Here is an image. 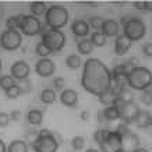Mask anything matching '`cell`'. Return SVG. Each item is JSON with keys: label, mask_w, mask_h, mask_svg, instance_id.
Returning a JSON list of instances; mask_svg holds the SVG:
<instances>
[{"label": "cell", "mask_w": 152, "mask_h": 152, "mask_svg": "<svg viewBox=\"0 0 152 152\" xmlns=\"http://www.w3.org/2000/svg\"><path fill=\"white\" fill-rule=\"evenodd\" d=\"M69 18V10L66 9L64 6L60 4H53L50 7H48L46 13H45V24L50 29L61 31V28H64L67 25Z\"/></svg>", "instance_id": "cell-2"}, {"label": "cell", "mask_w": 152, "mask_h": 152, "mask_svg": "<svg viewBox=\"0 0 152 152\" xmlns=\"http://www.w3.org/2000/svg\"><path fill=\"white\" fill-rule=\"evenodd\" d=\"M55 70H56L55 61L50 60L49 57L38 60L37 64H35V73H37L39 77H43V78H48V77L53 75Z\"/></svg>", "instance_id": "cell-11"}, {"label": "cell", "mask_w": 152, "mask_h": 152, "mask_svg": "<svg viewBox=\"0 0 152 152\" xmlns=\"http://www.w3.org/2000/svg\"><path fill=\"white\" fill-rule=\"evenodd\" d=\"M133 152H148V149H145V148H142V147H138V148H135Z\"/></svg>", "instance_id": "cell-51"}, {"label": "cell", "mask_w": 152, "mask_h": 152, "mask_svg": "<svg viewBox=\"0 0 152 152\" xmlns=\"http://www.w3.org/2000/svg\"><path fill=\"white\" fill-rule=\"evenodd\" d=\"M98 123L101 126H107L109 124V121H107V119L105 117V115H103V110H98Z\"/></svg>", "instance_id": "cell-40"}, {"label": "cell", "mask_w": 152, "mask_h": 152, "mask_svg": "<svg viewBox=\"0 0 152 152\" xmlns=\"http://www.w3.org/2000/svg\"><path fill=\"white\" fill-rule=\"evenodd\" d=\"M151 126H152V120H151Z\"/></svg>", "instance_id": "cell-54"}, {"label": "cell", "mask_w": 152, "mask_h": 152, "mask_svg": "<svg viewBox=\"0 0 152 152\" xmlns=\"http://www.w3.org/2000/svg\"><path fill=\"white\" fill-rule=\"evenodd\" d=\"M120 29V25L116 20H105L103 24L101 27V32L105 35L106 38L107 37H117Z\"/></svg>", "instance_id": "cell-16"}, {"label": "cell", "mask_w": 152, "mask_h": 152, "mask_svg": "<svg viewBox=\"0 0 152 152\" xmlns=\"http://www.w3.org/2000/svg\"><path fill=\"white\" fill-rule=\"evenodd\" d=\"M85 152H99V149H96V148H88Z\"/></svg>", "instance_id": "cell-52"}, {"label": "cell", "mask_w": 152, "mask_h": 152, "mask_svg": "<svg viewBox=\"0 0 152 152\" xmlns=\"http://www.w3.org/2000/svg\"><path fill=\"white\" fill-rule=\"evenodd\" d=\"M28 151H29V145L24 140H14L7 147V152H28Z\"/></svg>", "instance_id": "cell-19"}, {"label": "cell", "mask_w": 152, "mask_h": 152, "mask_svg": "<svg viewBox=\"0 0 152 152\" xmlns=\"http://www.w3.org/2000/svg\"><path fill=\"white\" fill-rule=\"evenodd\" d=\"M142 53L147 57H152V43L151 42H148V43H145L142 46Z\"/></svg>", "instance_id": "cell-42"}, {"label": "cell", "mask_w": 152, "mask_h": 152, "mask_svg": "<svg viewBox=\"0 0 152 152\" xmlns=\"http://www.w3.org/2000/svg\"><path fill=\"white\" fill-rule=\"evenodd\" d=\"M119 152H124V151H119Z\"/></svg>", "instance_id": "cell-55"}, {"label": "cell", "mask_w": 152, "mask_h": 152, "mask_svg": "<svg viewBox=\"0 0 152 152\" xmlns=\"http://www.w3.org/2000/svg\"><path fill=\"white\" fill-rule=\"evenodd\" d=\"M138 63H140L138 57H135V56H133V57H130L129 61H127L126 64H127V67H129L130 70H131V69H134V67H138Z\"/></svg>", "instance_id": "cell-41"}, {"label": "cell", "mask_w": 152, "mask_h": 152, "mask_svg": "<svg viewBox=\"0 0 152 152\" xmlns=\"http://www.w3.org/2000/svg\"><path fill=\"white\" fill-rule=\"evenodd\" d=\"M107 134H109V130H106V129H99V130H96V131L94 133L92 138H94V141H95L98 145H101V144L105 141L106 137H107Z\"/></svg>", "instance_id": "cell-29"}, {"label": "cell", "mask_w": 152, "mask_h": 152, "mask_svg": "<svg viewBox=\"0 0 152 152\" xmlns=\"http://www.w3.org/2000/svg\"><path fill=\"white\" fill-rule=\"evenodd\" d=\"M1 69H3V63H1V59H0V71H1Z\"/></svg>", "instance_id": "cell-53"}, {"label": "cell", "mask_w": 152, "mask_h": 152, "mask_svg": "<svg viewBox=\"0 0 152 152\" xmlns=\"http://www.w3.org/2000/svg\"><path fill=\"white\" fill-rule=\"evenodd\" d=\"M144 11H152V1H144Z\"/></svg>", "instance_id": "cell-46"}, {"label": "cell", "mask_w": 152, "mask_h": 152, "mask_svg": "<svg viewBox=\"0 0 152 152\" xmlns=\"http://www.w3.org/2000/svg\"><path fill=\"white\" fill-rule=\"evenodd\" d=\"M42 43L50 50V53L60 52L66 45V35L59 29H43L42 28Z\"/></svg>", "instance_id": "cell-4"}, {"label": "cell", "mask_w": 152, "mask_h": 152, "mask_svg": "<svg viewBox=\"0 0 152 152\" xmlns=\"http://www.w3.org/2000/svg\"><path fill=\"white\" fill-rule=\"evenodd\" d=\"M13 85H15V80L7 74V75H1L0 77V88L3 89V91H7L9 88H11Z\"/></svg>", "instance_id": "cell-28"}, {"label": "cell", "mask_w": 152, "mask_h": 152, "mask_svg": "<svg viewBox=\"0 0 152 152\" xmlns=\"http://www.w3.org/2000/svg\"><path fill=\"white\" fill-rule=\"evenodd\" d=\"M147 34V27L141 18L138 17H130L127 24L123 27V35L131 42L141 41Z\"/></svg>", "instance_id": "cell-5"}, {"label": "cell", "mask_w": 152, "mask_h": 152, "mask_svg": "<svg viewBox=\"0 0 152 152\" xmlns=\"http://www.w3.org/2000/svg\"><path fill=\"white\" fill-rule=\"evenodd\" d=\"M117 98H120V99L124 102V103H133V102H134V95L130 92L127 88H126V89H123Z\"/></svg>", "instance_id": "cell-34"}, {"label": "cell", "mask_w": 152, "mask_h": 152, "mask_svg": "<svg viewBox=\"0 0 152 152\" xmlns=\"http://www.w3.org/2000/svg\"><path fill=\"white\" fill-rule=\"evenodd\" d=\"M35 152H57L60 144L53 137V133L49 135H38L35 142L31 145Z\"/></svg>", "instance_id": "cell-8"}, {"label": "cell", "mask_w": 152, "mask_h": 152, "mask_svg": "<svg viewBox=\"0 0 152 152\" xmlns=\"http://www.w3.org/2000/svg\"><path fill=\"white\" fill-rule=\"evenodd\" d=\"M77 50H78L80 55L88 56V55H91V53H92L94 46H92V43H91L89 39L83 38V39H80V41L77 42Z\"/></svg>", "instance_id": "cell-20"}, {"label": "cell", "mask_w": 152, "mask_h": 152, "mask_svg": "<svg viewBox=\"0 0 152 152\" xmlns=\"http://www.w3.org/2000/svg\"><path fill=\"white\" fill-rule=\"evenodd\" d=\"M4 92H6V96L9 98V99H17L20 95H23V94H21V89H20V87H18V84L13 85V87L9 88L7 91H4Z\"/></svg>", "instance_id": "cell-32"}, {"label": "cell", "mask_w": 152, "mask_h": 152, "mask_svg": "<svg viewBox=\"0 0 152 152\" xmlns=\"http://www.w3.org/2000/svg\"><path fill=\"white\" fill-rule=\"evenodd\" d=\"M141 101L145 106H151L152 105V94H144L142 98H141Z\"/></svg>", "instance_id": "cell-44"}, {"label": "cell", "mask_w": 152, "mask_h": 152, "mask_svg": "<svg viewBox=\"0 0 152 152\" xmlns=\"http://www.w3.org/2000/svg\"><path fill=\"white\" fill-rule=\"evenodd\" d=\"M99 152H119L121 151V135L117 131H109L105 141L99 145Z\"/></svg>", "instance_id": "cell-9"}, {"label": "cell", "mask_w": 152, "mask_h": 152, "mask_svg": "<svg viewBox=\"0 0 152 152\" xmlns=\"http://www.w3.org/2000/svg\"><path fill=\"white\" fill-rule=\"evenodd\" d=\"M42 24L38 17L31 15H25L21 14V25H20V32L25 35V37H35L38 34L42 32Z\"/></svg>", "instance_id": "cell-7"}, {"label": "cell", "mask_w": 152, "mask_h": 152, "mask_svg": "<svg viewBox=\"0 0 152 152\" xmlns=\"http://www.w3.org/2000/svg\"><path fill=\"white\" fill-rule=\"evenodd\" d=\"M152 84V71L148 67H134L127 73V85L135 91H144Z\"/></svg>", "instance_id": "cell-3"}, {"label": "cell", "mask_w": 152, "mask_h": 152, "mask_svg": "<svg viewBox=\"0 0 152 152\" xmlns=\"http://www.w3.org/2000/svg\"><path fill=\"white\" fill-rule=\"evenodd\" d=\"M35 53H37L38 56H41V59H45V57H48L49 55H52L50 50H49L42 42H39L37 46H35Z\"/></svg>", "instance_id": "cell-33"}, {"label": "cell", "mask_w": 152, "mask_h": 152, "mask_svg": "<svg viewBox=\"0 0 152 152\" xmlns=\"http://www.w3.org/2000/svg\"><path fill=\"white\" fill-rule=\"evenodd\" d=\"M56 91L52 88H45L41 92V101L43 105H52L56 102Z\"/></svg>", "instance_id": "cell-22"}, {"label": "cell", "mask_w": 152, "mask_h": 152, "mask_svg": "<svg viewBox=\"0 0 152 152\" xmlns=\"http://www.w3.org/2000/svg\"><path fill=\"white\" fill-rule=\"evenodd\" d=\"M27 120L31 126H41L43 121V113L39 109H32V110L28 112Z\"/></svg>", "instance_id": "cell-21"}, {"label": "cell", "mask_w": 152, "mask_h": 152, "mask_svg": "<svg viewBox=\"0 0 152 152\" xmlns=\"http://www.w3.org/2000/svg\"><path fill=\"white\" fill-rule=\"evenodd\" d=\"M140 147V140L137 134L129 131L121 137V151L124 152H133L135 148Z\"/></svg>", "instance_id": "cell-12"}, {"label": "cell", "mask_w": 152, "mask_h": 152, "mask_svg": "<svg viewBox=\"0 0 152 152\" xmlns=\"http://www.w3.org/2000/svg\"><path fill=\"white\" fill-rule=\"evenodd\" d=\"M64 85H66V80L63 77H56L53 80V87H55L56 91H63L64 89Z\"/></svg>", "instance_id": "cell-38"}, {"label": "cell", "mask_w": 152, "mask_h": 152, "mask_svg": "<svg viewBox=\"0 0 152 152\" xmlns=\"http://www.w3.org/2000/svg\"><path fill=\"white\" fill-rule=\"evenodd\" d=\"M98 99H99V102H101L102 105H105L106 107H107V106H112V105H113V102H115L116 96H115V95H112V94L107 91V92L102 94V95L98 98Z\"/></svg>", "instance_id": "cell-30"}, {"label": "cell", "mask_w": 152, "mask_h": 152, "mask_svg": "<svg viewBox=\"0 0 152 152\" xmlns=\"http://www.w3.org/2000/svg\"><path fill=\"white\" fill-rule=\"evenodd\" d=\"M29 73H31V67L27 61L24 60H17L11 67H10V75L13 77L14 80H18V81H23V80H27L29 77Z\"/></svg>", "instance_id": "cell-10"}, {"label": "cell", "mask_w": 152, "mask_h": 152, "mask_svg": "<svg viewBox=\"0 0 152 152\" xmlns=\"http://www.w3.org/2000/svg\"><path fill=\"white\" fill-rule=\"evenodd\" d=\"M23 43V38L20 31H14V29H6L4 32L0 35V48L4 50L13 52L17 50Z\"/></svg>", "instance_id": "cell-6"}, {"label": "cell", "mask_w": 152, "mask_h": 152, "mask_svg": "<svg viewBox=\"0 0 152 152\" xmlns=\"http://www.w3.org/2000/svg\"><path fill=\"white\" fill-rule=\"evenodd\" d=\"M89 41H91V43H92L94 48H95V46L101 48V46H105V45H106V37L101 32V31H95V32L91 35Z\"/></svg>", "instance_id": "cell-25"}, {"label": "cell", "mask_w": 152, "mask_h": 152, "mask_svg": "<svg viewBox=\"0 0 152 152\" xmlns=\"http://www.w3.org/2000/svg\"><path fill=\"white\" fill-rule=\"evenodd\" d=\"M129 15H123L121 18H120V21H119V25H121V27H124L126 24H127V21H129Z\"/></svg>", "instance_id": "cell-47"}, {"label": "cell", "mask_w": 152, "mask_h": 152, "mask_svg": "<svg viewBox=\"0 0 152 152\" xmlns=\"http://www.w3.org/2000/svg\"><path fill=\"white\" fill-rule=\"evenodd\" d=\"M66 66L71 70H77L83 66V59L78 55H70L66 59Z\"/></svg>", "instance_id": "cell-24"}, {"label": "cell", "mask_w": 152, "mask_h": 152, "mask_svg": "<svg viewBox=\"0 0 152 152\" xmlns=\"http://www.w3.org/2000/svg\"><path fill=\"white\" fill-rule=\"evenodd\" d=\"M38 134H39V131H35V130H29V131H27V133H25V140H24V141H25V142H29L31 144V145H32L34 142H35V140L38 138Z\"/></svg>", "instance_id": "cell-36"}, {"label": "cell", "mask_w": 152, "mask_h": 152, "mask_svg": "<svg viewBox=\"0 0 152 152\" xmlns=\"http://www.w3.org/2000/svg\"><path fill=\"white\" fill-rule=\"evenodd\" d=\"M18 87H20V89H21V94L25 95V94H28L29 91H31V81H29L28 78L23 80V81H20Z\"/></svg>", "instance_id": "cell-37"}, {"label": "cell", "mask_w": 152, "mask_h": 152, "mask_svg": "<svg viewBox=\"0 0 152 152\" xmlns=\"http://www.w3.org/2000/svg\"><path fill=\"white\" fill-rule=\"evenodd\" d=\"M49 134H52L50 130H48V129H42V130H39V134H38V135H49Z\"/></svg>", "instance_id": "cell-48"}, {"label": "cell", "mask_w": 152, "mask_h": 152, "mask_svg": "<svg viewBox=\"0 0 152 152\" xmlns=\"http://www.w3.org/2000/svg\"><path fill=\"white\" fill-rule=\"evenodd\" d=\"M29 10H31L34 17H38V15H42V14L46 13L48 4L45 1H32L29 6Z\"/></svg>", "instance_id": "cell-23"}, {"label": "cell", "mask_w": 152, "mask_h": 152, "mask_svg": "<svg viewBox=\"0 0 152 152\" xmlns=\"http://www.w3.org/2000/svg\"><path fill=\"white\" fill-rule=\"evenodd\" d=\"M141 110L140 107H137V106L133 103H127V105L124 106V109L120 112V119L123 120V123H126V124H130V123H133V120L135 119V116H137V113Z\"/></svg>", "instance_id": "cell-14"}, {"label": "cell", "mask_w": 152, "mask_h": 152, "mask_svg": "<svg viewBox=\"0 0 152 152\" xmlns=\"http://www.w3.org/2000/svg\"><path fill=\"white\" fill-rule=\"evenodd\" d=\"M103 21H105V20L101 18V17H91V18H89V23H88V25H89V28H92V29L98 31V29H101Z\"/></svg>", "instance_id": "cell-35"}, {"label": "cell", "mask_w": 152, "mask_h": 152, "mask_svg": "<svg viewBox=\"0 0 152 152\" xmlns=\"http://www.w3.org/2000/svg\"><path fill=\"white\" fill-rule=\"evenodd\" d=\"M71 32L77 38H85L89 32V25L84 20H75L71 24Z\"/></svg>", "instance_id": "cell-17"}, {"label": "cell", "mask_w": 152, "mask_h": 152, "mask_svg": "<svg viewBox=\"0 0 152 152\" xmlns=\"http://www.w3.org/2000/svg\"><path fill=\"white\" fill-rule=\"evenodd\" d=\"M60 102L64 106H67V107H74L78 103V94H77V91H74L71 88L63 89L61 94H60Z\"/></svg>", "instance_id": "cell-13"}, {"label": "cell", "mask_w": 152, "mask_h": 152, "mask_svg": "<svg viewBox=\"0 0 152 152\" xmlns=\"http://www.w3.org/2000/svg\"><path fill=\"white\" fill-rule=\"evenodd\" d=\"M9 115H10V120H11V121H18V120L21 119L23 113L20 110H11V113H9Z\"/></svg>", "instance_id": "cell-43"}, {"label": "cell", "mask_w": 152, "mask_h": 152, "mask_svg": "<svg viewBox=\"0 0 152 152\" xmlns=\"http://www.w3.org/2000/svg\"><path fill=\"white\" fill-rule=\"evenodd\" d=\"M151 120H152V116L149 112H145V110H140L135 116V119L133 120V123L138 129H148L151 126Z\"/></svg>", "instance_id": "cell-18"}, {"label": "cell", "mask_w": 152, "mask_h": 152, "mask_svg": "<svg viewBox=\"0 0 152 152\" xmlns=\"http://www.w3.org/2000/svg\"><path fill=\"white\" fill-rule=\"evenodd\" d=\"M0 152H7V147H6L4 141L0 138Z\"/></svg>", "instance_id": "cell-49"}, {"label": "cell", "mask_w": 152, "mask_h": 152, "mask_svg": "<svg viewBox=\"0 0 152 152\" xmlns=\"http://www.w3.org/2000/svg\"><path fill=\"white\" fill-rule=\"evenodd\" d=\"M71 147H73V149H75V151L84 149V147H85V138H84L83 135H75V137L71 140Z\"/></svg>", "instance_id": "cell-31"}, {"label": "cell", "mask_w": 152, "mask_h": 152, "mask_svg": "<svg viewBox=\"0 0 152 152\" xmlns=\"http://www.w3.org/2000/svg\"><path fill=\"white\" fill-rule=\"evenodd\" d=\"M133 42L127 39L124 35H117L115 42V55L116 56H124L127 52L130 50Z\"/></svg>", "instance_id": "cell-15"}, {"label": "cell", "mask_w": 152, "mask_h": 152, "mask_svg": "<svg viewBox=\"0 0 152 152\" xmlns=\"http://www.w3.org/2000/svg\"><path fill=\"white\" fill-rule=\"evenodd\" d=\"M103 115H105V117L107 119L109 123H110V121H116V120L120 119V112L117 110L113 105L105 107V109H103Z\"/></svg>", "instance_id": "cell-26"}, {"label": "cell", "mask_w": 152, "mask_h": 152, "mask_svg": "<svg viewBox=\"0 0 152 152\" xmlns=\"http://www.w3.org/2000/svg\"><path fill=\"white\" fill-rule=\"evenodd\" d=\"M10 124V115L6 112H0V127H7Z\"/></svg>", "instance_id": "cell-39"}, {"label": "cell", "mask_w": 152, "mask_h": 152, "mask_svg": "<svg viewBox=\"0 0 152 152\" xmlns=\"http://www.w3.org/2000/svg\"><path fill=\"white\" fill-rule=\"evenodd\" d=\"M110 84L112 71L102 60L96 57L85 60L83 74H81V87L88 94L99 98L102 94L109 91Z\"/></svg>", "instance_id": "cell-1"}, {"label": "cell", "mask_w": 152, "mask_h": 152, "mask_svg": "<svg viewBox=\"0 0 152 152\" xmlns=\"http://www.w3.org/2000/svg\"><path fill=\"white\" fill-rule=\"evenodd\" d=\"M0 49H1V48H0Z\"/></svg>", "instance_id": "cell-56"}, {"label": "cell", "mask_w": 152, "mask_h": 152, "mask_svg": "<svg viewBox=\"0 0 152 152\" xmlns=\"http://www.w3.org/2000/svg\"><path fill=\"white\" fill-rule=\"evenodd\" d=\"M89 112L88 110H84V112H81V120H83V121H88V120H89Z\"/></svg>", "instance_id": "cell-45"}, {"label": "cell", "mask_w": 152, "mask_h": 152, "mask_svg": "<svg viewBox=\"0 0 152 152\" xmlns=\"http://www.w3.org/2000/svg\"><path fill=\"white\" fill-rule=\"evenodd\" d=\"M142 92H144V94H152V84H151V85H148V87L144 89Z\"/></svg>", "instance_id": "cell-50"}, {"label": "cell", "mask_w": 152, "mask_h": 152, "mask_svg": "<svg viewBox=\"0 0 152 152\" xmlns=\"http://www.w3.org/2000/svg\"><path fill=\"white\" fill-rule=\"evenodd\" d=\"M20 25H21V14H20V15H11V17L7 18V21H6V27H7V29L18 31Z\"/></svg>", "instance_id": "cell-27"}]
</instances>
